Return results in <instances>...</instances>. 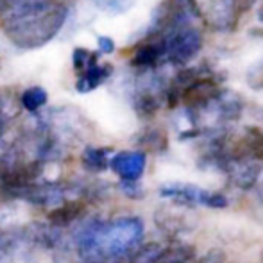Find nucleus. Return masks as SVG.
<instances>
[{"mask_svg":"<svg viewBox=\"0 0 263 263\" xmlns=\"http://www.w3.org/2000/svg\"><path fill=\"white\" fill-rule=\"evenodd\" d=\"M45 2V0H0V18H6L9 14L16 13L20 9H25L29 6H34V4Z\"/></svg>","mask_w":263,"mask_h":263,"instance_id":"obj_15","label":"nucleus"},{"mask_svg":"<svg viewBox=\"0 0 263 263\" xmlns=\"http://www.w3.org/2000/svg\"><path fill=\"white\" fill-rule=\"evenodd\" d=\"M195 249L186 243H176L161 249L159 253V263H194Z\"/></svg>","mask_w":263,"mask_h":263,"instance_id":"obj_11","label":"nucleus"},{"mask_svg":"<svg viewBox=\"0 0 263 263\" xmlns=\"http://www.w3.org/2000/svg\"><path fill=\"white\" fill-rule=\"evenodd\" d=\"M168 84L161 76H158L156 70H145V76L136 84L133 106L136 113L143 118H149L156 115L163 102H166L168 95Z\"/></svg>","mask_w":263,"mask_h":263,"instance_id":"obj_6","label":"nucleus"},{"mask_svg":"<svg viewBox=\"0 0 263 263\" xmlns=\"http://www.w3.org/2000/svg\"><path fill=\"white\" fill-rule=\"evenodd\" d=\"M84 211V204L81 201H68V202H63L61 206L52 210L50 213L49 220L50 226H54L55 229H61L65 226H70L72 222H76L77 218L83 215Z\"/></svg>","mask_w":263,"mask_h":263,"instance_id":"obj_9","label":"nucleus"},{"mask_svg":"<svg viewBox=\"0 0 263 263\" xmlns=\"http://www.w3.org/2000/svg\"><path fill=\"white\" fill-rule=\"evenodd\" d=\"M109 166L122 181H140L147 166V154L143 151H122L111 156Z\"/></svg>","mask_w":263,"mask_h":263,"instance_id":"obj_7","label":"nucleus"},{"mask_svg":"<svg viewBox=\"0 0 263 263\" xmlns=\"http://www.w3.org/2000/svg\"><path fill=\"white\" fill-rule=\"evenodd\" d=\"M99 52L101 54H111L115 52V42L107 36H99Z\"/></svg>","mask_w":263,"mask_h":263,"instance_id":"obj_20","label":"nucleus"},{"mask_svg":"<svg viewBox=\"0 0 263 263\" xmlns=\"http://www.w3.org/2000/svg\"><path fill=\"white\" fill-rule=\"evenodd\" d=\"M95 6H97L99 9L106 11V13L120 14L131 9V7L135 6V0H95Z\"/></svg>","mask_w":263,"mask_h":263,"instance_id":"obj_14","label":"nucleus"},{"mask_svg":"<svg viewBox=\"0 0 263 263\" xmlns=\"http://www.w3.org/2000/svg\"><path fill=\"white\" fill-rule=\"evenodd\" d=\"M47 101H49V95H47V91L43 90L42 86L27 88L20 97L22 107H24L25 111H29V113H36V111H40L43 106L47 104Z\"/></svg>","mask_w":263,"mask_h":263,"instance_id":"obj_12","label":"nucleus"},{"mask_svg":"<svg viewBox=\"0 0 263 263\" xmlns=\"http://www.w3.org/2000/svg\"><path fill=\"white\" fill-rule=\"evenodd\" d=\"M159 195L183 206H204L211 210H222L229 204L228 197L220 192L206 190L190 183H166L159 186Z\"/></svg>","mask_w":263,"mask_h":263,"instance_id":"obj_5","label":"nucleus"},{"mask_svg":"<svg viewBox=\"0 0 263 263\" xmlns=\"http://www.w3.org/2000/svg\"><path fill=\"white\" fill-rule=\"evenodd\" d=\"M260 197L263 199V174H261V177H260Z\"/></svg>","mask_w":263,"mask_h":263,"instance_id":"obj_22","label":"nucleus"},{"mask_svg":"<svg viewBox=\"0 0 263 263\" xmlns=\"http://www.w3.org/2000/svg\"><path fill=\"white\" fill-rule=\"evenodd\" d=\"M97 61H99L97 52H90L88 49H76L73 50V68H76L79 73Z\"/></svg>","mask_w":263,"mask_h":263,"instance_id":"obj_16","label":"nucleus"},{"mask_svg":"<svg viewBox=\"0 0 263 263\" xmlns=\"http://www.w3.org/2000/svg\"><path fill=\"white\" fill-rule=\"evenodd\" d=\"M224 260H226L224 253L218 249H213V251H210V253H206L204 256L194 260V263H224Z\"/></svg>","mask_w":263,"mask_h":263,"instance_id":"obj_19","label":"nucleus"},{"mask_svg":"<svg viewBox=\"0 0 263 263\" xmlns=\"http://www.w3.org/2000/svg\"><path fill=\"white\" fill-rule=\"evenodd\" d=\"M113 72V66L111 65H101V63H93L86 70L79 73V79H77V91L79 93H88V91L99 88L102 83L111 76Z\"/></svg>","mask_w":263,"mask_h":263,"instance_id":"obj_8","label":"nucleus"},{"mask_svg":"<svg viewBox=\"0 0 263 263\" xmlns=\"http://www.w3.org/2000/svg\"><path fill=\"white\" fill-rule=\"evenodd\" d=\"M109 154L111 149H106V147H86L81 161H83L84 168L90 170V172H102L109 166Z\"/></svg>","mask_w":263,"mask_h":263,"instance_id":"obj_10","label":"nucleus"},{"mask_svg":"<svg viewBox=\"0 0 263 263\" xmlns=\"http://www.w3.org/2000/svg\"><path fill=\"white\" fill-rule=\"evenodd\" d=\"M143 233V222L138 217L88 220L76 233V249L83 263H120L136 254Z\"/></svg>","mask_w":263,"mask_h":263,"instance_id":"obj_1","label":"nucleus"},{"mask_svg":"<svg viewBox=\"0 0 263 263\" xmlns=\"http://www.w3.org/2000/svg\"><path fill=\"white\" fill-rule=\"evenodd\" d=\"M159 38L163 40V45H165V63L174 66L188 65L192 59L197 58L204 43L202 32L194 24L172 29Z\"/></svg>","mask_w":263,"mask_h":263,"instance_id":"obj_4","label":"nucleus"},{"mask_svg":"<svg viewBox=\"0 0 263 263\" xmlns=\"http://www.w3.org/2000/svg\"><path fill=\"white\" fill-rule=\"evenodd\" d=\"M261 261H263V253H261Z\"/></svg>","mask_w":263,"mask_h":263,"instance_id":"obj_24","label":"nucleus"},{"mask_svg":"<svg viewBox=\"0 0 263 263\" xmlns=\"http://www.w3.org/2000/svg\"><path fill=\"white\" fill-rule=\"evenodd\" d=\"M254 0H192L195 16L215 32H231Z\"/></svg>","mask_w":263,"mask_h":263,"instance_id":"obj_3","label":"nucleus"},{"mask_svg":"<svg viewBox=\"0 0 263 263\" xmlns=\"http://www.w3.org/2000/svg\"><path fill=\"white\" fill-rule=\"evenodd\" d=\"M258 18H260V22H263V6H261L260 13H258Z\"/></svg>","mask_w":263,"mask_h":263,"instance_id":"obj_23","label":"nucleus"},{"mask_svg":"<svg viewBox=\"0 0 263 263\" xmlns=\"http://www.w3.org/2000/svg\"><path fill=\"white\" fill-rule=\"evenodd\" d=\"M4 133H6V117H4V113L0 111V140H2Z\"/></svg>","mask_w":263,"mask_h":263,"instance_id":"obj_21","label":"nucleus"},{"mask_svg":"<svg viewBox=\"0 0 263 263\" xmlns=\"http://www.w3.org/2000/svg\"><path fill=\"white\" fill-rule=\"evenodd\" d=\"M138 143L143 147H147L149 151H165L166 149V136L165 133H161L159 129H147L142 133V136L138 138Z\"/></svg>","mask_w":263,"mask_h":263,"instance_id":"obj_13","label":"nucleus"},{"mask_svg":"<svg viewBox=\"0 0 263 263\" xmlns=\"http://www.w3.org/2000/svg\"><path fill=\"white\" fill-rule=\"evenodd\" d=\"M68 18V7L58 0H45L9 14L2 20L4 34L14 47L32 50L58 36Z\"/></svg>","mask_w":263,"mask_h":263,"instance_id":"obj_2","label":"nucleus"},{"mask_svg":"<svg viewBox=\"0 0 263 263\" xmlns=\"http://www.w3.org/2000/svg\"><path fill=\"white\" fill-rule=\"evenodd\" d=\"M122 192L131 199L143 197V190L138 184V181H122Z\"/></svg>","mask_w":263,"mask_h":263,"instance_id":"obj_18","label":"nucleus"},{"mask_svg":"<svg viewBox=\"0 0 263 263\" xmlns=\"http://www.w3.org/2000/svg\"><path fill=\"white\" fill-rule=\"evenodd\" d=\"M159 253H161V247L156 243L145 246L143 249L136 251L135 263H159Z\"/></svg>","mask_w":263,"mask_h":263,"instance_id":"obj_17","label":"nucleus"}]
</instances>
